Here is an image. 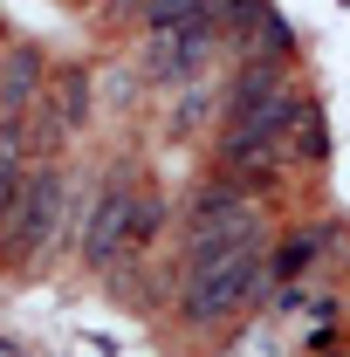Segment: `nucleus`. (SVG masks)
I'll return each mask as SVG.
<instances>
[{
    "label": "nucleus",
    "mask_w": 350,
    "mask_h": 357,
    "mask_svg": "<svg viewBox=\"0 0 350 357\" xmlns=\"http://www.w3.org/2000/svg\"><path fill=\"white\" fill-rule=\"evenodd\" d=\"M192 241H261V206L248 199V185H234V178L199 185L192 192Z\"/></svg>",
    "instance_id": "obj_4"
},
{
    "label": "nucleus",
    "mask_w": 350,
    "mask_h": 357,
    "mask_svg": "<svg viewBox=\"0 0 350 357\" xmlns=\"http://www.w3.org/2000/svg\"><path fill=\"white\" fill-rule=\"evenodd\" d=\"M268 241V234H261ZM261 241H192L185 248V289H178V310L192 330H227L234 316L254 310L268 282V255Z\"/></svg>",
    "instance_id": "obj_1"
},
{
    "label": "nucleus",
    "mask_w": 350,
    "mask_h": 357,
    "mask_svg": "<svg viewBox=\"0 0 350 357\" xmlns=\"http://www.w3.org/2000/svg\"><path fill=\"white\" fill-rule=\"evenodd\" d=\"M241 0H144V28L151 35H165V28H213L220 35V21L234 14Z\"/></svg>",
    "instance_id": "obj_6"
},
{
    "label": "nucleus",
    "mask_w": 350,
    "mask_h": 357,
    "mask_svg": "<svg viewBox=\"0 0 350 357\" xmlns=\"http://www.w3.org/2000/svg\"><path fill=\"white\" fill-rule=\"evenodd\" d=\"M69 206H76V192H69V178L55 172V165L28 172L14 213H7V248H14V261H21V268H35L42 255L62 248V234H69Z\"/></svg>",
    "instance_id": "obj_3"
},
{
    "label": "nucleus",
    "mask_w": 350,
    "mask_h": 357,
    "mask_svg": "<svg viewBox=\"0 0 350 357\" xmlns=\"http://www.w3.org/2000/svg\"><path fill=\"white\" fill-rule=\"evenodd\" d=\"M165 220V199L137 178H103L96 199H89V220H83V255L89 268H117L131 261L137 248L151 241V227Z\"/></svg>",
    "instance_id": "obj_2"
},
{
    "label": "nucleus",
    "mask_w": 350,
    "mask_h": 357,
    "mask_svg": "<svg viewBox=\"0 0 350 357\" xmlns=\"http://www.w3.org/2000/svg\"><path fill=\"white\" fill-rule=\"evenodd\" d=\"M213 48H220L213 28H165V35H151V48H144V69L165 89H185V83H199L213 69Z\"/></svg>",
    "instance_id": "obj_5"
}]
</instances>
